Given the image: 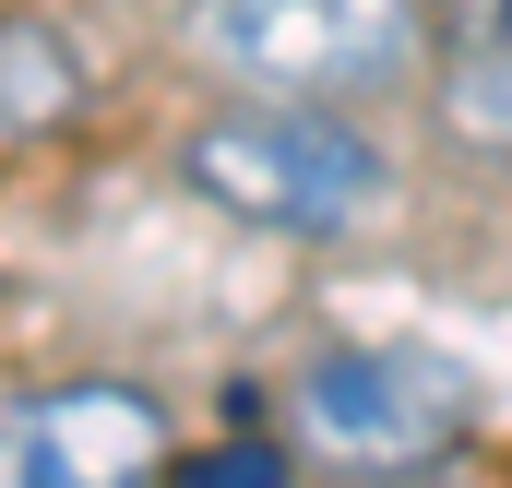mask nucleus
Wrapping results in <instances>:
<instances>
[{"label":"nucleus","instance_id":"nucleus-1","mask_svg":"<svg viewBox=\"0 0 512 488\" xmlns=\"http://www.w3.org/2000/svg\"><path fill=\"white\" fill-rule=\"evenodd\" d=\"M179 179L274 239H358L393 203V167L370 155V131H346L334 108H286V96L215 108L203 131H179Z\"/></svg>","mask_w":512,"mask_h":488},{"label":"nucleus","instance_id":"nucleus-4","mask_svg":"<svg viewBox=\"0 0 512 488\" xmlns=\"http://www.w3.org/2000/svg\"><path fill=\"white\" fill-rule=\"evenodd\" d=\"M167 417L131 381H60L0 417V488H155Z\"/></svg>","mask_w":512,"mask_h":488},{"label":"nucleus","instance_id":"nucleus-3","mask_svg":"<svg viewBox=\"0 0 512 488\" xmlns=\"http://www.w3.org/2000/svg\"><path fill=\"white\" fill-rule=\"evenodd\" d=\"M465 417H477V381L441 346H346V358H322L298 381V441L322 465H358V477L429 465Z\"/></svg>","mask_w":512,"mask_h":488},{"label":"nucleus","instance_id":"nucleus-5","mask_svg":"<svg viewBox=\"0 0 512 488\" xmlns=\"http://www.w3.org/2000/svg\"><path fill=\"white\" fill-rule=\"evenodd\" d=\"M72 108V60L48 36H0V131H36Z\"/></svg>","mask_w":512,"mask_h":488},{"label":"nucleus","instance_id":"nucleus-2","mask_svg":"<svg viewBox=\"0 0 512 488\" xmlns=\"http://www.w3.org/2000/svg\"><path fill=\"white\" fill-rule=\"evenodd\" d=\"M191 48L286 108H346L393 96L429 60V12L417 0H191Z\"/></svg>","mask_w":512,"mask_h":488},{"label":"nucleus","instance_id":"nucleus-7","mask_svg":"<svg viewBox=\"0 0 512 488\" xmlns=\"http://www.w3.org/2000/svg\"><path fill=\"white\" fill-rule=\"evenodd\" d=\"M286 477H298V465H286V441H262V429L191 453V465H167V488H286Z\"/></svg>","mask_w":512,"mask_h":488},{"label":"nucleus","instance_id":"nucleus-6","mask_svg":"<svg viewBox=\"0 0 512 488\" xmlns=\"http://www.w3.org/2000/svg\"><path fill=\"white\" fill-rule=\"evenodd\" d=\"M453 131H465V143H489V155L512 143V36L489 48V60H465V72H453Z\"/></svg>","mask_w":512,"mask_h":488}]
</instances>
